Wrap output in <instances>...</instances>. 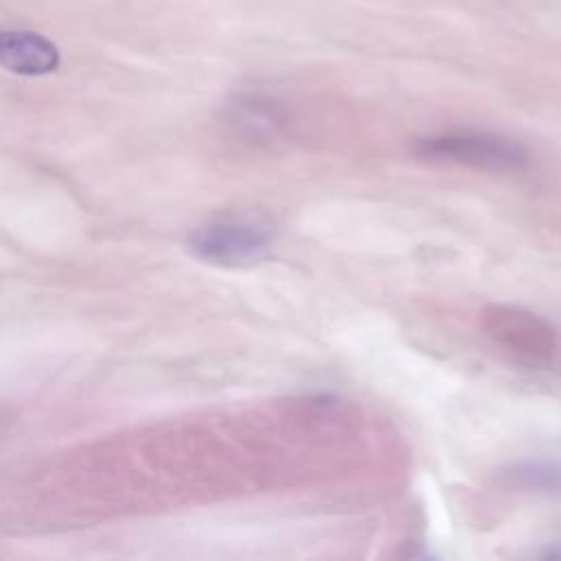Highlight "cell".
<instances>
[{
	"instance_id": "obj_3",
	"label": "cell",
	"mask_w": 561,
	"mask_h": 561,
	"mask_svg": "<svg viewBox=\"0 0 561 561\" xmlns=\"http://www.w3.org/2000/svg\"><path fill=\"white\" fill-rule=\"evenodd\" d=\"M274 243V232L250 217L226 215L206 221L188 237L191 252L213 265L239 267L261 261Z\"/></svg>"
},
{
	"instance_id": "obj_1",
	"label": "cell",
	"mask_w": 561,
	"mask_h": 561,
	"mask_svg": "<svg viewBox=\"0 0 561 561\" xmlns=\"http://www.w3.org/2000/svg\"><path fill=\"white\" fill-rule=\"evenodd\" d=\"M414 153L432 162L467 164L493 173H522L530 164V153L513 138L489 131H447L419 138Z\"/></svg>"
},
{
	"instance_id": "obj_2",
	"label": "cell",
	"mask_w": 561,
	"mask_h": 561,
	"mask_svg": "<svg viewBox=\"0 0 561 561\" xmlns=\"http://www.w3.org/2000/svg\"><path fill=\"white\" fill-rule=\"evenodd\" d=\"M480 327L493 344L530 364H550L561 353L557 327L519 305H486L480 311Z\"/></svg>"
},
{
	"instance_id": "obj_4",
	"label": "cell",
	"mask_w": 561,
	"mask_h": 561,
	"mask_svg": "<svg viewBox=\"0 0 561 561\" xmlns=\"http://www.w3.org/2000/svg\"><path fill=\"white\" fill-rule=\"evenodd\" d=\"M228 123L239 136L256 145H270L283 136L287 114L278 99L265 92H241L228 105Z\"/></svg>"
},
{
	"instance_id": "obj_5",
	"label": "cell",
	"mask_w": 561,
	"mask_h": 561,
	"mask_svg": "<svg viewBox=\"0 0 561 561\" xmlns=\"http://www.w3.org/2000/svg\"><path fill=\"white\" fill-rule=\"evenodd\" d=\"M0 66L24 77L48 75L59 66V50L39 33L0 28Z\"/></svg>"
},
{
	"instance_id": "obj_6",
	"label": "cell",
	"mask_w": 561,
	"mask_h": 561,
	"mask_svg": "<svg viewBox=\"0 0 561 561\" xmlns=\"http://www.w3.org/2000/svg\"><path fill=\"white\" fill-rule=\"evenodd\" d=\"M502 484L508 489H526V491H561V465L546 460L519 462L506 469L502 476Z\"/></svg>"
}]
</instances>
